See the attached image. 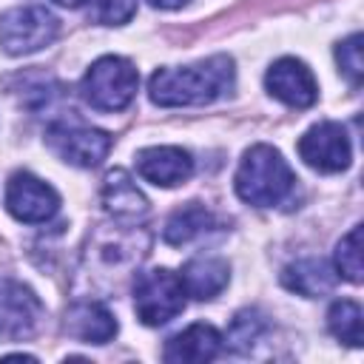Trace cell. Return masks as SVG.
<instances>
[{
  "mask_svg": "<svg viewBox=\"0 0 364 364\" xmlns=\"http://www.w3.org/2000/svg\"><path fill=\"white\" fill-rule=\"evenodd\" d=\"M299 156L321 173H338L350 165L353 148L350 136L338 122H318L307 128L299 139Z\"/></svg>",
  "mask_w": 364,
  "mask_h": 364,
  "instance_id": "30bf717a",
  "label": "cell"
},
{
  "mask_svg": "<svg viewBox=\"0 0 364 364\" xmlns=\"http://www.w3.org/2000/svg\"><path fill=\"white\" fill-rule=\"evenodd\" d=\"M148 247H151V236L136 225L94 230V236H88V247H85L80 273L122 279L145 259Z\"/></svg>",
  "mask_w": 364,
  "mask_h": 364,
  "instance_id": "3957f363",
  "label": "cell"
},
{
  "mask_svg": "<svg viewBox=\"0 0 364 364\" xmlns=\"http://www.w3.org/2000/svg\"><path fill=\"white\" fill-rule=\"evenodd\" d=\"M182 287L188 296L199 299V301H208V299H216L228 282H230V267L225 259H216V256H196L191 259L185 267H182Z\"/></svg>",
  "mask_w": 364,
  "mask_h": 364,
  "instance_id": "2e32d148",
  "label": "cell"
},
{
  "mask_svg": "<svg viewBox=\"0 0 364 364\" xmlns=\"http://www.w3.org/2000/svg\"><path fill=\"white\" fill-rule=\"evenodd\" d=\"M264 85H267L270 97H276L279 102H284L290 108H310L318 97L313 71L296 57L276 60L264 74Z\"/></svg>",
  "mask_w": 364,
  "mask_h": 364,
  "instance_id": "8fae6325",
  "label": "cell"
},
{
  "mask_svg": "<svg viewBox=\"0 0 364 364\" xmlns=\"http://www.w3.org/2000/svg\"><path fill=\"white\" fill-rule=\"evenodd\" d=\"M60 31V20L46 6H14L0 14V46L11 57L46 48Z\"/></svg>",
  "mask_w": 364,
  "mask_h": 364,
  "instance_id": "8992f818",
  "label": "cell"
},
{
  "mask_svg": "<svg viewBox=\"0 0 364 364\" xmlns=\"http://www.w3.org/2000/svg\"><path fill=\"white\" fill-rule=\"evenodd\" d=\"M336 273L353 284L361 282V273H364V267H361V225H355L336 245Z\"/></svg>",
  "mask_w": 364,
  "mask_h": 364,
  "instance_id": "ffe728a7",
  "label": "cell"
},
{
  "mask_svg": "<svg viewBox=\"0 0 364 364\" xmlns=\"http://www.w3.org/2000/svg\"><path fill=\"white\" fill-rule=\"evenodd\" d=\"M361 43L364 37L361 34H350L347 40H341L336 46V60H338V68L341 74L353 82V85H361V77H364V60H361Z\"/></svg>",
  "mask_w": 364,
  "mask_h": 364,
  "instance_id": "7402d4cb",
  "label": "cell"
},
{
  "mask_svg": "<svg viewBox=\"0 0 364 364\" xmlns=\"http://www.w3.org/2000/svg\"><path fill=\"white\" fill-rule=\"evenodd\" d=\"M233 60L228 54H213L193 65L154 71L148 94L162 108L208 105L233 88Z\"/></svg>",
  "mask_w": 364,
  "mask_h": 364,
  "instance_id": "6da1fadb",
  "label": "cell"
},
{
  "mask_svg": "<svg viewBox=\"0 0 364 364\" xmlns=\"http://www.w3.org/2000/svg\"><path fill=\"white\" fill-rule=\"evenodd\" d=\"M6 208L14 219L26 225H43L60 210V196L40 176L28 171H17L6 185Z\"/></svg>",
  "mask_w": 364,
  "mask_h": 364,
  "instance_id": "9c48e42d",
  "label": "cell"
},
{
  "mask_svg": "<svg viewBox=\"0 0 364 364\" xmlns=\"http://www.w3.org/2000/svg\"><path fill=\"white\" fill-rule=\"evenodd\" d=\"M264 330H267L264 316H259L256 310H242V313L233 318V324H230L228 341H230V347H233L236 353H250V347L259 344V338H262Z\"/></svg>",
  "mask_w": 364,
  "mask_h": 364,
  "instance_id": "44dd1931",
  "label": "cell"
},
{
  "mask_svg": "<svg viewBox=\"0 0 364 364\" xmlns=\"http://www.w3.org/2000/svg\"><path fill=\"white\" fill-rule=\"evenodd\" d=\"M136 171L151 185L173 188V185H182L193 173V159L185 148L156 145V148H145L136 154Z\"/></svg>",
  "mask_w": 364,
  "mask_h": 364,
  "instance_id": "4fadbf2b",
  "label": "cell"
},
{
  "mask_svg": "<svg viewBox=\"0 0 364 364\" xmlns=\"http://www.w3.org/2000/svg\"><path fill=\"white\" fill-rule=\"evenodd\" d=\"M46 307L37 293L20 282L0 284V341L31 338L43 324Z\"/></svg>",
  "mask_w": 364,
  "mask_h": 364,
  "instance_id": "ba28073f",
  "label": "cell"
},
{
  "mask_svg": "<svg viewBox=\"0 0 364 364\" xmlns=\"http://www.w3.org/2000/svg\"><path fill=\"white\" fill-rule=\"evenodd\" d=\"M233 185L242 202L256 205V208H273L290 196L296 176L287 159L276 148L253 145L250 151H245Z\"/></svg>",
  "mask_w": 364,
  "mask_h": 364,
  "instance_id": "7a4b0ae2",
  "label": "cell"
},
{
  "mask_svg": "<svg viewBox=\"0 0 364 364\" xmlns=\"http://www.w3.org/2000/svg\"><path fill=\"white\" fill-rule=\"evenodd\" d=\"M151 6H156V9H179V6H185L188 0H148Z\"/></svg>",
  "mask_w": 364,
  "mask_h": 364,
  "instance_id": "cb8c5ba5",
  "label": "cell"
},
{
  "mask_svg": "<svg viewBox=\"0 0 364 364\" xmlns=\"http://www.w3.org/2000/svg\"><path fill=\"white\" fill-rule=\"evenodd\" d=\"M46 142L63 162L77 165V168H97L114 145L111 134L91 128V125H82V122H74V119L71 122H65V119L54 122L46 131Z\"/></svg>",
  "mask_w": 364,
  "mask_h": 364,
  "instance_id": "52a82bcc",
  "label": "cell"
},
{
  "mask_svg": "<svg viewBox=\"0 0 364 364\" xmlns=\"http://www.w3.org/2000/svg\"><path fill=\"white\" fill-rule=\"evenodd\" d=\"M213 225H216V219H213V213H210L205 205L188 202V205H182L179 210H173V213L168 216L162 236H165L168 245H185V242L196 239L199 233L210 230Z\"/></svg>",
  "mask_w": 364,
  "mask_h": 364,
  "instance_id": "ac0fdd59",
  "label": "cell"
},
{
  "mask_svg": "<svg viewBox=\"0 0 364 364\" xmlns=\"http://www.w3.org/2000/svg\"><path fill=\"white\" fill-rule=\"evenodd\" d=\"M219 350H222L219 330L213 324L196 321V324H191L182 333L168 338V344L162 350V358L171 361V364H199V361L216 358Z\"/></svg>",
  "mask_w": 364,
  "mask_h": 364,
  "instance_id": "5bb4252c",
  "label": "cell"
},
{
  "mask_svg": "<svg viewBox=\"0 0 364 364\" xmlns=\"http://www.w3.org/2000/svg\"><path fill=\"white\" fill-rule=\"evenodd\" d=\"M185 296L188 293L182 287V279L168 267L139 273L134 282V310L148 327H159L176 318L185 307Z\"/></svg>",
  "mask_w": 364,
  "mask_h": 364,
  "instance_id": "5b68a950",
  "label": "cell"
},
{
  "mask_svg": "<svg viewBox=\"0 0 364 364\" xmlns=\"http://www.w3.org/2000/svg\"><path fill=\"white\" fill-rule=\"evenodd\" d=\"M57 6H65V9H77V6H82L85 0H54Z\"/></svg>",
  "mask_w": 364,
  "mask_h": 364,
  "instance_id": "d4e9b609",
  "label": "cell"
},
{
  "mask_svg": "<svg viewBox=\"0 0 364 364\" xmlns=\"http://www.w3.org/2000/svg\"><path fill=\"white\" fill-rule=\"evenodd\" d=\"M136 0H97V20L105 26H122L134 17Z\"/></svg>",
  "mask_w": 364,
  "mask_h": 364,
  "instance_id": "603a6c76",
  "label": "cell"
},
{
  "mask_svg": "<svg viewBox=\"0 0 364 364\" xmlns=\"http://www.w3.org/2000/svg\"><path fill=\"white\" fill-rule=\"evenodd\" d=\"M139 85V74L125 57H100L80 80L82 100L97 111H122L131 105Z\"/></svg>",
  "mask_w": 364,
  "mask_h": 364,
  "instance_id": "277c9868",
  "label": "cell"
},
{
  "mask_svg": "<svg viewBox=\"0 0 364 364\" xmlns=\"http://www.w3.org/2000/svg\"><path fill=\"white\" fill-rule=\"evenodd\" d=\"M327 327L338 341L350 347H361V307L355 301L350 299L333 301L327 310Z\"/></svg>",
  "mask_w": 364,
  "mask_h": 364,
  "instance_id": "d6986e66",
  "label": "cell"
},
{
  "mask_svg": "<svg viewBox=\"0 0 364 364\" xmlns=\"http://www.w3.org/2000/svg\"><path fill=\"white\" fill-rule=\"evenodd\" d=\"M65 333L85 344H105L117 336V318L102 301L80 299L65 310Z\"/></svg>",
  "mask_w": 364,
  "mask_h": 364,
  "instance_id": "9a60e30c",
  "label": "cell"
},
{
  "mask_svg": "<svg viewBox=\"0 0 364 364\" xmlns=\"http://www.w3.org/2000/svg\"><path fill=\"white\" fill-rule=\"evenodd\" d=\"M102 208L119 225H139L148 216V199L128 176V171L114 168L102 179Z\"/></svg>",
  "mask_w": 364,
  "mask_h": 364,
  "instance_id": "7c38bea8",
  "label": "cell"
},
{
  "mask_svg": "<svg viewBox=\"0 0 364 364\" xmlns=\"http://www.w3.org/2000/svg\"><path fill=\"white\" fill-rule=\"evenodd\" d=\"M282 282L287 290L299 293V296H307V299H316V296H324L333 290L336 284V276H333V267L318 259V256H307V259H299L293 264L284 267L282 273Z\"/></svg>",
  "mask_w": 364,
  "mask_h": 364,
  "instance_id": "e0dca14e",
  "label": "cell"
}]
</instances>
